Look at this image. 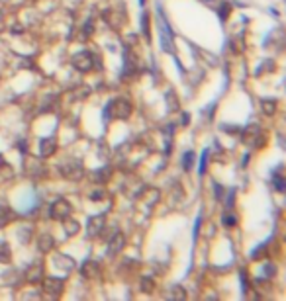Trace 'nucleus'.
<instances>
[{
	"label": "nucleus",
	"mask_w": 286,
	"mask_h": 301,
	"mask_svg": "<svg viewBox=\"0 0 286 301\" xmlns=\"http://www.w3.org/2000/svg\"><path fill=\"white\" fill-rule=\"evenodd\" d=\"M141 34L147 41L151 39V18H149V12H143L141 14Z\"/></svg>",
	"instance_id": "15"
},
{
	"label": "nucleus",
	"mask_w": 286,
	"mask_h": 301,
	"mask_svg": "<svg viewBox=\"0 0 286 301\" xmlns=\"http://www.w3.org/2000/svg\"><path fill=\"white\" fill-rule=\"evenodd\" d=\"M42 286H44V291L47 295H53V297H59L63 290H65V280L63 278H53V276H49V278H44L42 282Z\"/></svg>",
	"instance_id": "5"
},
{
	"label": "nucleus",
	"mask_w": 286,
	"mask_h": 301,
	"mask_svg": "<svg viewBox=\"0 0 286 301\" xmlns=\"http://www.w3.org/2000/svg\"><path fill=\"white\" fill-rule=\"evenodd\" d=\"M221 223L226 225V227H235V225H237V215H233V213H223Z\"/></svg>",
	"instance_id": "24"
},
{
	"label": "nucleus",
	"mask_w": 286,
	"mask_h": 301,
	"mask_svg": "<svg viewBox=\"0 0 286 301\" xmlns=\"http://www.w3.org/2000/svg\"><path fill=\"white\" fill-rule=\"evenodd\" d=\"M230 12H231V6H230V4H228V2H221L220 10H218V16H220L221 20H226V18L230 16Z\"/></svg>",
	"instance_id": "27"
},
{
	"label": "nucleus",
	"mask_w": 286,
	"mask_h": 301,
	"mask_svg": "<svg viewBox=\"0 0 286 301\" xmlns=\"http://www.w3.org/2000/svg\"><path fill=\"white\" fill-rule=\"evenodd\" d=\"M221 129H223V131H228V133H235V129H239V127H233V125H226V123H223V125H221Z\"/></svg>",
	"instance_id": "34"
},
{
	"label": "nucleus",
	"mask_w": 286,
	"mask_h": 301,
	"mask_svg": "<svg viewBox=\"0 0 286 301\" xmlns=\"http://www.w3.org/2000/svg\"><path fill=\"white\" fill-rule=\"evenodd\" d=\"M200 223H202V215H200V213H198V217H196V225H194V233H192V237H194V241H196V239H198Z\"/></svg>",
	"instance_id": "33"
},
{
	"label": "nucleus",
	"mask_w": 286,
	"mask_h": 301,
	"mask_svg": "<svg viewBox=\"0 0 286 301\" xmlns=\"http://www.w3.org/2000/svg\"><path fill=\"white\" fill-rule=\"evenodd\" d=\"M275 274H276V266H275V264H264V266H263V274H261L263 278H273Z\"/></svg>",
	"instance_id": "26"
},
{
	"label": "nucleus",
	"mask_w": 286,
	"mask_h": 301,
	"mask_svg": "<svg viewBox=\"0 0 286 301\" xmlns=\"http://www.w3.org/2000/svg\"><path fill=\"white\" fill-rule=\"evenodd\" d=\"M264 71H275V61H264L263 68H257V71H255V75L259 77V75H263Z\"/></svg>",
	"instance_id": "28"
},
{
	"label": "nucleus",
	"mask_w": 286,
	"mask_h": 301,
	"mask_svg": "<svg viewBox=\"0 0 286 301\" xmlns=\"http://www.w3.org/2000/svg\"><path fill=\"white\" fill-rule=\"evenodd\" d=\"M53 246H55V241H53V237H49V235H42L39 239H37V248H39V252H51L53 250Z\"/></svg>",
	"instance_id": "12"
},
{
	"label": "nucleus",
	"mask_w": 286,
	"mask_h": 301,
	"mask_svg": "<svg viewBox=\"0 0 286 301\" xmlns=\"http://www.w3.org/2000/svg\"><path fill=\"white\" fill-rule=\"evenodd\" d=\"M61 174L65 176V178H71V180H80L83 178V174H85V170H83V165L78 163L77 158H67L65 163H61Z\"/></svg>",
	"instance_id": "3"
},
{
	"label": "nucleus",
	"mask_w": 286,
	"mask_h": 301,
	"mask_svg": "<svg viewBox=\"0 0 286 301\" xmlns=\"http://www.w3.org/2000/svg\"><path fill=\"white\" fill-rule=\"evenodd\" d=\"M139 4H141V6H145V0H139Z\"/></svg>",
	"instance_id": "35"
},
{
	"label": "nucleus",
	"mask_w": 286,
	"mask_h": 301,
	"mask_svg": "<svg viewBox=\"0 0 286 301\" xmlns=\"http://www.w3.org/2000/svg\"><path fill=\"white\" fill-rule=\"evenodd\" d=\"M80 34H83V37H88V35L92 34V22L88 20L87 26H83V30H80Z\"/></svg>",
	"instance_id": "31"
},
{
	"label": "nucleus",
	"mask_w": 286,
	"mask_h": 301,
	"mask_svg": "<svg viewBox=\"0 0 286 301\" xmlns=\"http://www.w3.org/2000/svg\"><path fill=\"white\" fill-rule=\"evenodd\" d=\"M259 133H261V127H259V125H249L245 131L241 129L243 141H245V143H247L249 147L257 145V137H259Z\"/></svg>",
	"instance_id": "10"
},
{
	"label": "nucleus",
	"mask_w": 286,
	"mask_h": 301,
	"mask_svg": "<svg viewBox=\"0 0 286 301\" xmlns=\"http://www.w3.org/2000/svg\"><path fill=\"white\" fill-rule=\"evenodd\" d=\"M112 176V168L110 167H104V168H98V170H94L92 172V182H108Z\"/></svg>",
	"instance_id": "14"
},
{
	"label": "nucleus",
	"mask_w": 286,
	"mask_h": 301,
	"mask_svg": "<svg viewBox=\"0 0 286 301\" xmlns=\"http://www.w3.org/2000/svg\"><path fill=\"white\" fill-rule=\"evenodd\" d=\"M194 167V153L192 151H187L185 155H182V168L185 170H192Z\"/></svg>",
	"instance_id": "21"
},
{
	"label": "nucleus",
	"mask_w": 286,
	"mask_h": 301,
	"mask_svg": "<svg viewBox=\"0 0 286 301\" xmlns=\"http://www.w3.org/2000/svg\"><path fill=\"white\" fill-rule=\"evenodd\" d=\"M104 225H106V215H104V213L92 215L87 223V235L90 239H96V237H100V233L104 231Z\"/></svg>",
	"instance_id": "6"
},
{
	"label": "nucleus",
	"mask_w": 286,
	"mask_h": 301,
	"mask_svg": "<svg viewBox=\"0 0 286 301\" xmlns=\"http://www.w3.org/2000/svg\"><path fill=\"white\" fill-rule=\"evenodd\" d=\"M273 182H275V188H276V192H284V176H282V167H278L273 172Z\"/></svg>",
	"instance_id": "17"
},
{
	"label": "nucleus",
	"mask_w": 286,
	"mask_h": 301,
	"mask_svg": "<svg viewBox=\"0 0 286 301\" xmlns=\"http://www.w3.org/2000/svg\"><path fill=\"white\" fill-rule=\"evenodd\" d=\"M208 156H210V149H204V151H202V156H200V167H198V172H200V174H204V172H206Z\"/></svg>",
	"instance_id": "25"
},
{
	"label": "nucleus",
	"mask_w": 286,
	"mask_h": 301,
	"mask_svg": "<svg viewBox=\"0 0 286 301\" xmlns=\"http://www.w3.org/2000/svg\"><path fill=\"white\" fill-rule=\"evenodd\" d=\"M139 290H141V293H153L155 280L153 278H141V282H139Z\"/></svg>",
	"instance_id": "20"
},
{
	"label": "nucleus",
	"mask_w": 286,
	"mask_h": 301,
	"mask_svg": "<svg viewBox=\"0 0 286 301\" xmlns=\"http://www.w3.org/2000/svg\"><path fill=\"white\" fill-rule=\"evenodd\" d=\"M71 213H73V205H71L67 200H63V198L55 200L53 203H51V207H49V215H51V219H57V221H63V219H67Z\"/></svg>",
	"instance_id": "4"
},
{
	"label": "nucleus",
	"mask_w": 286,
	"mask_h": 301,
	"mask_svg": "<svg viewBox=\"0 0 286 301\" xmlns=\"http://www.w3.org/2000/svg\"><path fill=\"white\" fill-rule=\"evenodd\" d=\"M100 264L96 260H87V262H83V266H80V276L87 280H96L100 276Z\"/></svg>",
	"instance_id": "7"
},
{
	"label": "nucleus",
	"mask_w": 286,
	"mask_h": 301,
	"mask_svg": "<svg viewBox=\"0 0 286 301\" xmlns=\"http://www.w3.org/2000/svg\"><path fill=\"white\" fill-rule=\"evenodd\" d=\"M10 260H12L10 245H8L6 241H2V239H0V262H2V264H6V262H10Z\"/></svg>",
	"instance_id": "16"
},
{
	"label": "nucleus",
	"mask_w": 286,
	"mask_h": 301,
	"mask_svg": "<svg viewBox=\"0 0 286 301\" xmlns=\"http://www.w3.org/2000/svg\"><path fill=\"white\" fill-rule=\"evenodd\" d=\"M63 223H65V233L69 235V237H75V235L80 231V225H78V221H75V219H63Z\"/></svg>",
	"instance_id": "18"
},
{
	"label": "nucleus",
	"mask_w": 286,
	"mask_h": 301,
	"mask_svg": "<svg viewBox=\"0 0 286 301\" xmlns=\"http://www.w3.org/2000/svg\"><path fill=\"white\" fill-rule=\"evenodd\" d=\"M12 219H14L12 207H8V205H0V229H4L6 225H10Z\"/></svg>",
	"instance_id": "13"
},
{
	"label": "nucleus",
	"mask_w": 286,
	"mask_h": 301,
	"mask_svg": "<svg viewBox=\"0 0 286 301\" xmlns=\"http://www.w3.org/2000/svg\"><path fill=\"white\" fill-rule=\"evenodd\" d=\"M88 198H90V200H92V201H98V200H102V198H104V190H94V192H92V194H90Z\"/></svg>",
	"instance_id": "30"
},
{
	"label": "nucleus",
	"mask_w": 286,
	"mask_h": 301,
	"mask_svg": "<svg viewBox=\"0 0 286 301\" xmlns=\"http://www.w3.org/2000/svg\"><path fill=\"white\" fill-rule=\"evenodd\" d=\"M42 278H44V264H33V266L26 272V280H28L30 284H37Z\"/></svg>",
	"instance_id": "11"
},
{
	"label": "nucleus",
	"mask_w": 286,
	"mask_h": 301,
	"mask_svg": "<svg viewBox=\"0 0 286 301\" xmlns=\"http://www.w3.org/2000/svg\"><path fill=\"white\" fill-rule=\"evenodd\" d=\"M124 246H126V237L121 233H114L108 239V254H120L121 250H124Z\"/></svg>",
	"instance_id": "8"
},
{
	"label": "nucleus",
	"mask_w": 286,
	"mask_h": 301,
	"mask_svg": "<svg viewBox=\"0 0 286 301\" xmlns=\"http://www.w3.org/2000/svg\"><path fill=\"white\" fill-rule=\"evenodd\" d=\"M269 254V243H263V245H259L257 248H253V252H251V260H261Z\"/></svg>",
	"instance_id": "19"
},
{
	"label": "nucleus",
	"mask_w": 286,
	"mask_h": 301,
	"mask_svg": "<svg viewBox=\"0 0 286 301\" xmlns=\"http://www.w3.org/2000/svg\"><path fill=\"white\" fill-rule=\"evenodd\" d=\"M57 151V141L55 137H44L42 141H39V155L47 158V156H51L53 153Z\"/></svg>",
	"instance_id": "9"
},
{
	"label": "nucleus",
	"mask_w": 286,
	"mask_h": 301,
	"mask_svg": "<svg viewBox=\"0 0 286 301\" xmlns=\"http://www.w3.org/2000/svg\"><path fill=\"white\" fill-rule=\"evenodd\" d=\"M71 63L80 73H90L92 68H100L98 65H102V61H98V57L94 55L92 51H80L77 55H73Z\"/></svg>",
	"instance_id": "2"
},
{
	"label": "nucleus",
	"mask_w": 286,
	"mask_h": 301,
	"mask_svg": "<svg viewBox=\"0 0 286 301\" xmlns=\"http://www.w3.org/2000/svg\"><path fill=\"white\" fill-rule=\"evenodd\" d=\"M261 106H263V112L267 113V115H273L276 110V102L275 100H269V98H264V100H261Z\"/></svg>",
	"instance_id": "23"
},
{
	"label": "nucleus",
	"mask_w": 286,
	"mask_h": 301,
	"mask_svg": "<svg viewBox=\"0 0 286 301\" xmlns=\"http://www.w3.org/2000/svg\"><path fill=\"white\" fill-rule=\"evenodd\" d=\"M133 108H132V102L128 100V98H114L106 104V108H104V120H108V118H114V120H128L130 115H132Z\"/></svg>",
	"instance_id": "1"
},
{
	"label": "nucleus",
	"mask_w": 286,
	"mask_h": 301,
	"mask_svg": "<svg viewBox=\"0 0 286 301\" xmlns=\"http://www.w3.org/2000/svg\"><path fill=\"white\" fill-rule=\"evenodd\" d=\"M167 297H171V299H185L187 293H185V290L180 286H173V290L167 293Z\"/></svg>",
	"instance_id": "22"
},
{
	"label": "nucleus",
	"mask_w": 286,
	"mask_h": 301,
	"mask_svg": "<svg viewBox=\"0 0 286 301\" xmlns=\"http://www.w3.org/2000/svg\"><path fill=\"white\" fill-rule=\"evenodd\" d=\"M214 190H216V198H218L220 201H226V194H223L226 190L221 188L220 184H214Z\"/></svg>",
	"instance_id": "29"
},
{
	"label": "nucleus",
	"mask_w": 286,
	"mask_h": 301,
	"mask_svg": "<svg viewBox=\"0 0 286 301\" xmlns=\"http://www.w3.org/2000/svg\"><path fill=\"white\" fill-rule=\"evenodd\" d=\"M239 278H241L243 291H247V288H249V282H247V274H245V270H241V272H239Z\"/></svg>",
	"instance_id": "32"
}]
</instances>
